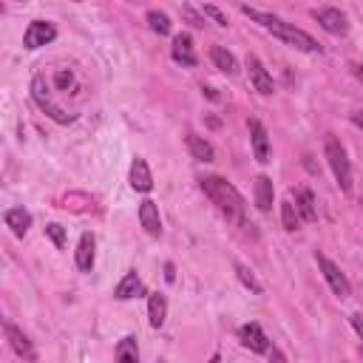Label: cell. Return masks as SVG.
<instances>
[{
	"mask_svg": "<svg viewBox=\"0 0 363 363\" xmlns=\"http://www.w3.org/2000/svg\"><path fill=\"white\" fill-rule=\"evenodd\" d=\"M242 12H244L250 20H255L258 26H264L269 34H276L279 40H284L287 45H292V49L306 52V54H318V52H321L318 40L309 37L304 29H295L292 23H287V20L276 17V15H267V12H258V9H250V6H242Z\"/></svg>",
	"mask_w": 363,
	"mask_h": 363,
	"instance_id": "obj_1",
	"label": "cell"
},
{
	"mask_svg": "<svg viewBox=\"0 0 363 363\" xmlns=\"http://www.w3.org/2000/svg\"><path fill=\"white\" fill-rule=\"evenodd\" d=\"M199 185H202L205 196L218 207L221 216H227L230 221H239V224L244 221V199L230 182L221 176H202Z\"/></svg>",
	"mask_w": 363,
	"mask_h": 363,
	"instance_id": "obj_2",
	"label": "cell"
},
{
	"mask_svg": "<svg viewBox=\"0 0 363 363\" xmlns=\"http://www.w3.org/2000/svg\"><path fill=\"white\" fill-rule=\"evenodd\" d=\"M324 151H327V162H329V168H332V173H335V182L341 185L343 193H349V191H352V168H349V159H346L343 145L329 133Z\"/></svg>",
	"mask_w": 363,
	"mask_h": 363,
	"instance_id": "obj_3",
	"label": "cell"
},
{
	"mask_svg": "<svg viewBox=\"0 0 363 363\" xmlns=\"http://www.w3.org/2000/svg\"><path fill=\"white\" fill-rule=\"evenodd\" d=\"M31 97H34V103L49 114L54 122H60V125H68V122H74V114H68L66 108H60L57 103H54V97H52V88H49V82H45L43 77H34V82H31Z\"/></svg>",
	"mask_w": 363,
	"mask_h": 363,
	"instance_id": "obj_4",
	"label": "cell"
},
{
	"mask_svg": "<svg viewBox=\"0 0 363 363\" xmlns=\"http://www.w3.org/2000/svg\"><path fill=\"white\" fill-rule=\"evenodd\" d=\"M315 261H318V267H321V272H324V279H327V284H329V290L343 301V298H349V292H352V287H349V281H346V276L341 272V267L332 261V258H327L324 253H318L315 255Z\"/></svg>",
	"mask_w": 363,
	"mask_h": 363,
	"instance_id": "obj_5",
	"label": "cell"
},
{
	"mask_svg": "<svg viewBox=\"0 0 363 363\" xmlns=\"http://www.w3.org/2000/svg\"><path fill=\"white\" fill-rule=\"evenodd\" d=\"M54 37H57L54 23H49V20H34V23H29V29H26V34H23V45H26L29 52H34V49H40V45H49Z\"/></svg>",
	"mask_w": 363,
	"mask_h": 363,
	"instance_id": "obj_6",
	"label": "cell"
},
{
	"mask_svg": "<svg viewBox=\"0 0 363 363\" xmlns=\"http://www.w3.org/2000/svg\"><path fill=\"white\" fill-rule=\"evenodd\" d=\"M315 17H318V23H321V29H324V31H329V34L343 37V34L349 31L346 15H343L341 9H335V6H324V9H318V12H315Z\"/></svg>",
	"mask_w": 363,
	"mask_h": 363,
	"instance_id": "obj_7",
	"label": "cell"
},
{
	"mask_svg": "<svg viewBox=\"0 0 363 363\" xmlns=\"http://www.w3.org/2000/svg\"><path fill=\"white\" fill-rule=\"evenodd\" d=\"M247 74H250V82H253V88L258 91L261 97H269L272 91H276V85H272V77H269V71L261 66V60H258V57H247Z\"/></svg>",
	"mask_w": 363,
	"mask_h": 363,
	"instance_id": "obj_8",
	"label": "cell"
},
{
	"mask_svg": "<svg viewBox=\"0 0 363 363\" xmlns=\"http://www.w3.org/2000/svg\"><path fill=\"white\" fill-rule=\"evenodd\" d=\"M131 188L136 191V193H148L151 188H154V176H151V168H148V162L142 159V156H136L133 159V165H131Z\"/></svg>",
	"mask_w": 363,
	"mask_h": 363,
	"instance_id": "obj_9",
	"label": "cell"
},
{
	"mask_svg": "<svg viewBox=\"0 0 363 363\" xmlns=\"http://www.w3.org/2000/svg\"><path fill=\"white\" fill-rule=\"evenodd\" d=\"M145 292V287H142V279H140V272L136 269H128L125 272V279L117 284V290H114V298L117 301H131V298H140Z\"/></svg>",
	"mask_w": 363,
	"mask_h": 363,
	"instance_id": "obj_10",
	"label": "cell"
},
{
	"mask_svg": "<svg viewBox=\"0 0 363 363\" xmlns=\"http://www.w3.org/2000/svg\"><path fill=\"white\" fill-rule=\"evenodd\" d=\"M250 140H253V154H255V162L267 165L269 162V136H267V128L253 119L250 122Z\"/></svg>",
	"mask_w": 363,
	"mask_h": 363,
	"instance_id": "obj_11",
	"label": "cell"
},
{
	"mask_svg": "<svg viewBox=\"0 0 363 363\" xmlns=\"http://www.w3.org/2000/svg\"><path fill=\"white\" fill-rule=\"evenodd\" d=\"M239 338H242V343L250 349V352H269V341H267V335H264V329L258 327V324H244L242 329H239Z\"/></svg>",
	"mask_w": 363,
	"mask_h": 363,
	"instance_id": "obj_12",
	"label": "cell"
},
{
	"mask_svg": "<svg viewBox=\"0 0 363 363\" xmlns=\"http://www.w3.org/2000/svg\"><path fill=\"white\" fill-rule=\"evenodd\" d=\"M6 338H9V343H12V349L17 352V357H23V360H29V363H34V346H31V341L23 335V329H17L15 324H9L6 321Z\"/></svg>",
	"mask_w": 363,
	"mask_h": 363,
	"instance_id": "obj_13",
	"label": "cell"
},
{
	"mask_svg": "<svg viewBox=\"0 0 363 363\" xmlns=\"http://www.w3.org/2000/svg\"><path fill=\"white\" fill-rule=\"evenodd\" d=\"M140 221H142V227H145L148 236H159V233H162V218H159L156 202L145 199V202L140 205Z\"/></svg>",
	"mask_w": 363,
	"mask_h": 363,
	"instance_id": "obj_14",
	"label": "cell"
},
{
	"mask_svg": "<svg viewBox=\"0 0 363 363\" xmlns=\"http://www.w3.org/2000/svg\"><path fill=\"white\" fill-rule=\"evenodd\" d=\"M3 221H6V227H12V233L17 239H23L29 233V227H31V213L23 210V207H12V210L3 213Z\"/></svg>",
	"mask_w": 363,
	"mask_h": 363,
	"instance_id": "obj_15",
	"label": "cell"
},
{
	"mask_svg": "<svg viewBox=\"0 0 363 363\" xmlns=\"http://www.w3.org/2000/svg\"><path fill=\"white\" fill-rule=\"evenodd\" d=\"M94 247H97L94 236L82 233V239H80V244H77V255H74L80 272H91V267H94Z\"/></svg>",
	"mask_w": 363,
	"mask_h": 363,
	"instance_id": "obj_16",
	"label": "cell"
},
{
	"mask_svg": "<svg viewBox=\"0 0 363 363\" xmlns=\"http://www.w3.org/2000/svg\"><path fill=\"white\" fill-rule=\"evenodd\" d=\"M173 60L182 63V66H196V52H193L191 34H179L173 40Z\"/></svg>",
	"mask_w": 363,
	"mask_h": 363,
	"instance_id": "obj_17",
	"label": "cell"
},
{
	"mask_svg": "<svg viewBox=\"0 0 363 363\" xmlns=\"http://www.w3.org/2000/svg\"><path fill=\"white\" fill-rule=\"evenodd\" d=\"M272 199H276V191H272V179L269 176H258L255 179V205L261 213H267L272 207Z\"/></svg>",
	"mask_w": 363,
	"mask_h": 363,
	"instance_id": "obj_18",
	"label": "cell"
},
{
	"mask_svg": "<svg viewBox=\"0 0 363 363\" xmlns=\"http://www.w3.org/2000/svg\"><path fill=\"white\" fill-rule=\"evenodd\" d=\"M188 148H191L193 159H199V162H213V156H216L213 145L205 140V136H196V133H188Z\"/></svg>",
	"mask_w": 363,
	"mask_h": 363,
	"instance_id": "obj_19",
	"label": "cell"
},
{
	"mask_svg": "<svg viewBox=\"0 0 363 363\" xmlns=\"http://www.w3.org/2000/svg\"><path fill=\"white\" fill-rule=\"evenodd\" d=\"M165 315H168V301H165V295L154 292L148 298V318H151V327L154 329H159L165 324Z\"/></svg>",
	"mask_w": 363,
	"mask_h": 363,
	"instance_id": "obj_20",
	"label": "cell"
},
{
	"mask_svg": "<svg viewBox=\"0 0 363 363\" xmlns=\"http://www.w3.org/2000/svg\"><path fill=\"white\" fill-rule=\"evenodd\" d=\"M210 57H213V66H216L218 71H224V74H236V71H239L236 57H233L230 52H227V49H221V45H213Z\"/></svg>",
	"mask_w": 363,
	"mask_h": 363,
	"instance_id": "obj_21",
	"label": "cell"
},
{
	"mask_svg": "<svg viewBox=\"0 0 363 363\" xmlns=\"http://www.w3.org/2000/svg\"><path fill=\"white\" fill-rule=\"evenodd\" d=\"M295 207H298V213L304 216V221H315L318 210H315V196H312V191L301 188L298 196H295Z\"/></svg>",
	"mask_w": 363,
	"mask_h": 363,
	"instance_id": "obj_22",
	"label": "cell"
},
{
	"mask_svg": "<svg viewBox=\"0 0 363 363\" xmlns=\"http://www.w3.org/2000/svg\"><path fill=\"white\" fill-rule=\"evenodd\" d=\"M117 363H140V346L133 338H122L117 346Z\"/></svg>",
	"mask_w": 363,
	"mask_h": 363,
	"instance_id": "obj_23",
	"label": "cell"
},
{
	"mask_svg": "<svg viewBox=\"0 0 363 363\" xmlns=\"http://www.w3.org/2000/svg\"><path fill=\"white\" fill-rule=\"evenodd\" d=\"M281 221H284V230L287 233H295L301 227V218H298V207L292 199H284L281 202Z\"/></svg>",
	"mask_w": 363,
	"mask_h": 363,
	"instance_id": "obj_24",
	"label": "cell"
},
{
	"mask_svg": "<svg viewBox=\"0 0 363 363\" xmlns=\"http://www.w3.org/2000/svg\"><path fill=\"white\" fill-rule=\"evenodd\" d=\"M148 26L159 34V37H165V34H170V17L165 15V12H156V9H151L148 12Z\"/></svg>",
	"mask_w": 363,
	"mask_h": 363,
	"instance_id": "obj_25",
	"label": "cell"
},
{
	"mask_svg": "<svg viewBox=\"0 0 363 363\" xmlns=\"http://www.w3.org/2000/svg\"><path fill=\"white\" fill-rule=\"evenodd\" d=\"M236 276H239V281L250 290V292H255V295H261V284H258V279L253 276V272L244 267V264H236Z\"/></svg>",
	"mask_w": 363,
	"mask_h": 363,
	"instance_id": "obj_26",
	"label": "cell"
},
{
	"mask_svg": "<svg viewBox=\"0 0 363 363\" xmlns=\"http://www.w3.org/2000/svg\"><path fill=\"white\" fill-rule=\"evenodd\" d=\"M202 15H205V17H213V23H218V26H227V23H230V20H227V15H224L218 6H210V3L202 6Z\"/></svg>",
	"mask_w": 363,
	"mask_h": 363,
	"instance_id": "obj_27",
	"label": "cell"
},
{
	"mask_svg": "<svg viewBox=\"0 0 363 363\" xmlns=\"http://www.w3.org/2000/svg\"><path fill=\"white\" fill-rule=\"evenodd\" d=\"M45 233H49V236H52V242H54V244H57L60 250L66 247V230H63V227H60V224H49V227H45Z\"/></svg>",
	"mask_w": 363,
	"mask_h": 363,
	"instance_id": "obj_28",
	"label": "cell"
},
{
	"mask_svg": "<svg viewBox=\"0 0 363 363\" xmlns=\"http://www.w3.org/2000/svg\"><path fill=\"white\" fill-rule=\"evenodd\" d=\"M54 80H57V88H60V91H68V88L74 85V74H71V71H66V68H60Z\"/></svg>",
	"mask_w": 363,
	"mask_h": 363,
	"instance_id": "obj_29",
	"label": "cell"
},
{
	"mask_svg": "<svg viewBox=\"0 0 363 363\" xmlns=\"http://www.w3.org/2000/svg\"><path fill=\"white\" fill-rule=\"evenodd\" d=\"M182 15H185V17H188L193 26H205V20H202V17H199V15H196L191 6H185V9H182Z\"/></svg>",
	"mask_w": 363,
	"mask_h": 363,
	"instance_id": "obj_30",
	"label": "cell"
},
{
	"mask_svg": "<svg viewBox=\"0 0 363 363\" xmlns=\"http://www.w3.org/2000/svg\"><path fill=\"white\" fill-rule=\"evenodd\" d=\"M352 327H355V332H357V338L363 341V315L357 312V315H352Z\"/></svg>",
	"mask_w": 363,
	"mask_h": 363,
	"instance_id": "obj_31",
	"label": "cell"
},
{
	"mask_svg": "<svg viewBox=\"0 0 363 363\" xmlns=\"http://www.w3.org/2000/svg\"><path fill=\"white\" fill-rule=\"evenodd\" d=\"M352 122H355L357 128H363V111H355V114H352Z\"/></svg>",
	"mask_w": 363,
	"mask_h": 363,
	"instance_id": "obj_32",
	"label": "cell"
},
{
	"mask_svg": "<svg viewBox=\"0 0 363 363\" xmlns=\"http://www.w3.org/2000/svg\"><path fill=\"white\" fill-rule=\"evenodd\" d=\"M355 77H357L360 82H363V66H357V68H355Z\"/></svg>",
	"mask_w": 363,
	"mask_h": 363,
	"instance_id": "obj_33",
	"label": "cell"
},
{
	"mask_svg": "<svg viewBox=\"0 0 363 363\" xmlns=\"http://www.w3.org/2000/svg\"><path fill=\"white\" fill-rule=\"evenodd\" d=\"M210 363H221V357H218V355H213V357H210Z\"/></svg>",
	"mask_w": 363,
	"mask_h": 363,
	"instance_id": "obj_34",
	"label": "cell"
},
{
	"mask_svg": "<svg viewBox=\"0 0 363 363\" xmlns=\"http://www.w3.org/2000/svg\"><path fill=\"white\" fill-rule=\"evenodd\" d=\"M360 207H363V202H360Z\"/></svg>",
	"mask_w": 363,
	"mask_h": 363,
	"instance_id": "obj_35",
	"label": "cell"
}]
</instances>
